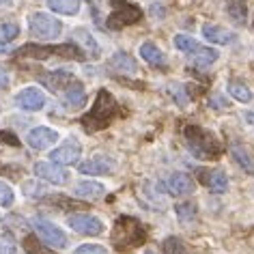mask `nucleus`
I'll list each match as a JSON object with an SVG mask.
<instances>
[{
    "mask_svg": "<svg viewBox=\"0 0 254 254\" xmlns=\"http://www.w3.org/2000/svg\"><path fill=\"white\" fill-rule=\"evenodd\" d=\"M147 239V231L144 226L131 215H121L112 226V244L119 250H127V248H138Z\"/></svg>",
    "mask_w": 254,
    "mask_h": 254,
    "instance_id": "nucleus-1",
    "label": "nucleus"
},
{
    "mask_svg": "<svg viewBox=\"0 0 254 254\" xmlns=\"http://www.w3.org/2000/svg\"><path fill=\"white\" fill-rule=\"evenodd\" d=\"M183 136H186V142H188V149L192 151L196 157H200V160H213V157L220 155V142L218 138H215L211 131L202 129L198 125H188L186 131H183Z\"/></svg>",
    "mask_w": 254,
    "mask_h": 254,
    "instance_id": "nucleus-2",
    "label": "nucleus"
},
{
    "mask_svg": "<svg viewBox=\"0 0 254 254\" xmlns=\"http://www.w3.org/2000/svg\"><path fill=\"white\" fill-rule=\"evenodd\" d=\"M114 114H117V101H114V97L106 88H101L97 93V99H95V104H93V110L82 119V125H84L88 131L104 129V127L110 125Z\"/></svg>",
    "mask_w": 254,
    "mask_h": 254,
    "instance_id": "nucleus-3",
    "label": "nucleus"
},
{
    "mask_svg": "<svg viewBox=\"0 0 254 254\" xmlns=\"http://www.w3.org/2000/svg\"><path fill=\"white\" fill-rule=\"evenodd\" d=\"M28 33L39 41H52L63 33V24L54 15L43 13V11H35L28 17Z\"/></svg>",
    "mask_w": 254,
    "mask_h": 254,
    "instance_id": "nucleus-4",
    "label": "nucleus"
},
{
    "mask_svg": "<svg viewBox=\"0 0 254 254\" xmlns=\"http://www.w3.org/2000/svg\"><path fill=\"white\" fill-rule=\"evenodd\" d=\"M110 4H112V13L108 17V28L119 30L123 26L140 22L142 9L138 7V4H131V2H127V0H110Z\"/></svg>",
    "mask_w": 254,
    "mask_h": 254,
    "instance_id": "nucleus-5",
    "label": "nucleus"
},
{
    "mask_svg": "<svg viewBox=\"0 0 254 254\" xmlns=\"http://www.w3.org/2000/svg\"><path fill=\"white\" fill-rule=\"evenodd\" d=\"M17 54L20 56H35V59H46V56H50V54H61V56H65V59H78V61L84 59V52H82L78 46H73V43H65V46H61V48L26 46V48L17 50Z\"/></svg>",
    "mask_w": 254,
    "mask_h": 254,
    "instance_id": "nucleus-6",
    "label": "nucleus"
},
{
    "mask_svg": "<svg viewBox=\"0 0 254 254\" xmlns=\"http://www.w3.org/2000/svg\"><path fill=\"white\" fill-rule=\"evenodd\" d=\"M33 226H35L37 237H39L43 244H48L50 248H56V250H63V248H67V235L63 233L56 224H52V222L37 218L33 222Z\"/></svg>",
    "mask_w": 254,
    "mask_h": 254,
    "instance_id": "nucleus-7",
    "label": "nucleus"
},
{
    "mask_svg": "<svg viewBox=\"0 0 254 254\" xmlns=\"http://www.w3.org/2000/svg\"><path fill=\"white\" fill-rule=\"evenodd\" d=\"M46 93L37 86H26L22 88L20 93L15 95V106L20 110H26V112H39L43 106H46Z\"/></svg>",
    "mask_w": 254,
    "mask_h": 254,
    "instance_id": "nucleus-8",
    "label": "nucleus"
},
{
    "mask_svg": "<svg viewBox=\"0 0 254 254\" xmlns=\"http://www.w3.org/2000/svg\"><path fill=\"white\" fill-rule=\"evenodd\" d=\"M35 175L39 179L48 181V183H54V186H65L69 181V173L63 168V164H56V162H37L35 164Z\"/></svg>",
    "mask_w": 254,
    "mask_h": 254,
    "instance_id": "nucleus-9",
    "label": "nucleus"
},
{
    "mask_svg": "<svg viewBox=\"0 0 254 254\" xmlns=\"http://www.w3.org/2000/svg\"><path fill=\"white\" fill-rule=\"evenodd\" d=\"M56 140H59V131L52 129V127H46V125H39V127H35V129H30L26 136L28 147L35 151H46L52 147Z\"/></svg>",
    "mask_w": 254,
    "mask_h": 254,
    "instance_id": "nucleus-10",
    "label": "nucleus"
},
{
    "mask_svg": "<svg viewBox=\"0 0 254 254\" xmlns=\"http://www.w3.org/2000/svg\"><path fill=\"white\" fill-rule=\"evenodd\" d=\"M69 228H73L75 233L80 235H88V237H97V235L104 233V224H101L99 218L95 215H71L67 220Z\"/></svg>",
    "mask_w": 254,
    "mask_h": 254,
    "instance_id": "nucleus-11",
    "label": "nucleus"
},
{
    "mask_svg": "<svg viewBox=\"0 0 254 254\" xmlns=\"http://www.w3.org/2000/svg\"><path fill=\"white\" fill-rule=\"evenodd\" d=\"M196 177L200 179V183L211 190L215 194H222L228 190V177L224 170H218V168H198L196 170Z\"/></svg>",
    "mask_w": 254,
    "mask_h": 254,
    "instance_id": "nucleus-12",
    "label": "nucleus"
},
{
    "mask_svg": "<svg viewBox=\"0 0 254 254\" xmlns=\"http://www.w3.org/2000/svg\"><path fill=\"white\" fill-rule=\"evenodd\" d=\"M80 157H82V144L78 140H67L65 144H61L59 149H54L50 153V160L56 164H63V166L80 162Z\"/></svg>",
    "mask_w": 254,
    "mask_h": 254,
    "instance_id": "nucleus-13",
    "label": "nucleus"
},
{
    "mask_svg": "<svg viewBox=\"0 0 254 254\" xmlns=\"http://www.w3.org/2000/svg\"><path fill=\"white\" fill-rule=\"evenodd\" d=\"M164 190L173 196H186L194 192V179L188 173H173L164 181Z\"/></svg>",
    "mask_w": 254,
    "mask_h": 254,
    "instance_id": "nucleus-14",
    "label": "nucleus"
},
{
    "mask_svg": "<svg viewBox=\"0 0 254 254\" xmlns=\"http://www.w3.org/2000/svg\"><path fill=\"white\" fill-rule=\"evenodd\" d=\"M114 160L108 155H95L91 160L82 162L80 164V173L82 175H93V177H99V175H110L114 170Z\"/></svg>",
    "mask_w": 254,
    "mask_h": 254,
    "instance_id": "nucleus-15",
    "label": "nucleus"
},
{
    "mask_svg": "<svg viewBox=\"0 0 254 254\" xmlns=\"http://www.w3.org/2000/svg\"><path fill=\"white\" fill-rule=\"evenodd\" d=\"M63 101H65V106L69 108V110H80V108H84L86 91H84V86H82V82L73 80L71 84L63 91Z\"/></svg>",
    "mask_w": 254,
    "mask_h": 254,
    "instance_id": "nucleus-16",
    "label": "nucleus"
},
{
    "mask_svg": "<svg viewBox=\"0 0 254 254\" xmlns=\"http://www.w3.org/2000/svg\"><path fill=\"white\" fill-rule=\"evenodd\" d=\"M39 80L46 84L50 91L59 93V91H65V88L73 82V75L65 71V69H56V71H48V73H41Z\"/></svg>",
    "mask_w": 254,
    "mask_h": 254,
    "instance_id": "nucleus-17",
    "label": "nucleus"
},
{
    "mask_svg": "<svg viewBox=\"0 0 254 254\" xmlns=\"http://www.w3.org/2000/svg\"><path fill=\"white\" fill-rule=\"evenodd\" d=\"M202 37H205L207 41L215 43V46H228V43L235 41V33L218 26V24H205V26H202Z\"/></svg>",
    "mask_w": 254,
    "mask_h": 254,
    "instance_id": "nucleus-18",
    "label": "nucleus"
},
{
    "mask_svg": "<svg viewBox=\"0 0 254 254\" xmlns=\"http://www.w3.org/2000/svg\"><path fill=\"white\" fill-rule=\"evenodd\" d=\"M106 194V188L97 181H82L73 188V196L80 200H99Z\"/></svg>",
    "mask_w": 254,
    "mask_h": 254,
    "instance_id": "nucleus-19",
    "label": "nucleus"
},
{
    "mask_svg": "<svg viewBox=\"0 0 254 254\" xmlns=\"http://www.w3.org/2000/svg\"><path fill=\"white\" fill-rule=\"evenodd\" d=\"M140 59H144V63H149L151 67H164L166 65V56H164V52L151 41H144L140 46Z\"/></svg>",
    "mask_w": 254,
    "mask_h": 254,
    "instance_id": "nucleus-20",
    "label": "nucleus"
},
{
    "mask_svg": "<svg viewBox=\"0 0 254 254\" xmlns=\"http://www.w3.org/2000/svg\"><path fill=\"white\" fill-rule=\"evenodd\" d=\"M73 39L78 41L80 46L93 56V59H97V56H99V52H101V50H99V43L95 41V37L88 33L86 28H75V30H73Z\"/></svg>",
    "mask_w": 254,
    "mask_h": 254,
    "instance_id": "nucleus-21",
    "label": "nucleus"
},
{
    "mask_svg": "<svg viewBox=\"0 0 254 254\" xmlns=\"http://www.w3.org/2000/svg\"><path fill=\"white\" fill-rule=\"evenodd\" d=\"M48 7L59 15H75L82 7V0H48Z\"/></svg>",
    "mask_w": 254,
    "mask_h": 254,
    "instance_id": "nucleus-22",
    "label": "nucleus"
},
{
    "mask_svg": "<svg viewBox=\"0 0 254 254\" xmlns=\"http://www.w3.org/2000/svg\"><path fill=\"white\" fill-rule=\"evenodd\" d=\"M110 65L117 69V71L121 73H136L138 71V65H136V61L131 59L127 52H117L110 59Z\"/></svg>",
    "mask_w": 254,
    "mask_h": 254,
    "instance_id": "nucleus-23",
    "label": "nucleus"
},
{
    "mask_svg": "<svg viewBox=\"0 0 254 254\" xmlns=\"http://www.w3.org/2000/svg\"><path fill=\"white\" fill-rule=\"evenodd\" d=\"M226 91H228V95H231L233 99L241 101V104H250L252 97H254L250 88H248V86L244 84V82H239V80H231V82H228Z\"/></svg>",
    "mask_w": 254,
    "mask_h": 254,
    "instance_id": "nucleus-24",
    "label": "nucleus"
},
{
    "mask_svg": "<svg viewBox=\"0 0 254 254\" xmlns=\"http://www.w3.org/2000/svg\"><path fill=\"white\" fill-rule=\"evenodd\" d=\"M226 13L235 24H239V26H244L248 22V7L244 0H231V2L226 4Z\"/></svg>",
    "mask_w": 254,
    "mask_h": 254,
    "instance_id": "nucleus-25",
    "label": "nucleus"
},
{
    "mask_svg": "<svg viewBox=\"0 0 254 254\" xmlns=\"http://www.w3.org/2000/svg\"><path fill=\"white\" fill-rule=\"evenodd\" d=\"M231 151H233L235 162H237L239 166L246 170V173H254V160H252V155L248 153V151L241 147L239 142H233V144H231Z\"/></svg>",
    "mask_w": 254,
    "mask_h": 254,
    "instance_id": "nucleus-26",
    "label": "nucleus"
},
{
    "mask_svg": "<svg viewBox=\"0 0 254 254\" xmlns=\"http://www.w3.org/2000/svg\"><path fill=\"white\" fill-rule=\"evenodd\" d=\"M192 61H194V65H198V67H209V65H213V63L218 61V52H215L213 48H202L200 46L192 54Z\"/></svg>",
    "mask_w": 254,
    "mask_h": 254,
    "instance_id": "nucleus-27",
    "label": "nucleus"
},
{
    "mask_svg": "<svg viewBox=\"0 0 254 254\" xmlns=\"http://www.w3.org/2000/svg\"><path fill=\"white\" fill-rule=\"evenodd\" d=\"M173 43H175V48L179 50V52H183V54H190L192 56L196 50L200 48V43L194 39V37H190V35H175V39H173Z\"/></svg>",
    "mask_w": 254,
    "mask_h": 254,
    "instance_id": "nucleus-28",
    "label": "nucleus"
},
{
    "mask_svg": "<svg viewBox=\"0 0 254 254\" xmlns=\"http://www.w3.org/2000/svg\"><path fill=\"white\" fill-rule=\"evenodd\" d=\"M175 211H177V218H179V222H194L198 209H196L194 202H179V205L175 207Z\"/></svg>",
    "mask_w": 254,
    "mask_h": 254,
    "instance_id": "nucleus-29",
    "label": "nucleus"
},
{
    "mask_svg": "<svg viewBox=\"0 0 254 254\" xmlns=\"http://www.w3.org/2000/svg\"><path fill=\"white\" fill-rule=\"evenodd\" d=\"M17 35H20V26L15 22H0V43L2 46L17 39Z\"/></svg>",
    "mask_w": 254,
    "mask_h": 254,
    "instance_id": "nucleus-30",
    "label": "nucleus"
},
{
    "mask_svg": "<svg viewBox=\"0 0 254 254\" xmlns=\"http://www.w3.org/2000/svg\"><path fill=\"white\" fill-rule=\"evenodd\" d=\"M17 244L15 237L9 231H0V254H15Z\"/></svg>",
    "mask_w": 254,
    "mask_h": 254,
    "instance_id": "nucleus-31",
    "label": "nucleus"
},
{
    "mask_svg": "<svg viewBox=\"0 0 254 254\" xmlns=\"http://www.w3.org/2000/svg\"><path fill=\"white\" fill-rule=\"evenodd\" d=\"M162 248L166 250V254H183V252H186V246H183V241H181L179 237H168V239H164Z\"/></svg>",
    "mask_w": 254,
    "mask_h": 254,
    "instance_id": "nucleus-32",
    "label": "nucleus"
},
{
    "mask_svg": "<svg viewBox=\"0 0 254 254\" xmlns=\"http://www.w3.org/2000/svg\"><path fill=\"white\" fill-rule=\"evenodd\" d=\"M15 202V192L13 188L0 181V207H11Z\"/></svg>",
    "mask_w": 254,
    "mask_h": 254,
    "instance_id": "nucleus-33",
    "label": "nucleus"
},
{
    "mask_svg": "<svg viewBox=\"0 0 254 254\" xmlns=\"http://www.w3.org/2000/svg\"><path fill=\"white\" fill-rule=\"evenodd\" d=\"M73 254H108V250L99 244H82V246L75 248Z\"/></svg>",
    "mask_w": 254,
    "mask_h": 254,
    "instance_id": "nucleus-34",
    "label": "nucleus"
},
{
    "mask_svg": "<svg viewBox=\"0 0 254 254\" xmlns=\"http://www.w3.org/2000/svg\"><path fill=\"white\" fill-rule=\"evenodd\" d=\"M170 91H173V97H175L177 104H179V106H188L190 97L186 95V88H183V86H173Z\"/></svg>",
    "mask_w": 254,
    "mask_h": 254,
    "instance_id": "nucleus-35",
    "label": "nucleus"
},
{
    "mask_svg": "<svg viewBox=\"0 0 254 254\" xmlns=\"http://www.w3.org/2000/svg\"><path fill=\"white\" fill-rule=\"evenodd\" d=\"M24 246H26V252H28V254H52V252H46V250H37V248H39V244H37L35 237H28L26 241H24Z\"/></svg>",
    "mask_w": 254,
    "mask_h": 254,
    "instance_id": "nucleus-36",
    "label": "nucleus"
},
{
    "mask_svg": "<svg viewBox=\"0 0 254 254\" xmlns=\"http://www.w3.org/2000/svg\"><path fill=\"white\" fill-rule=\"evenodd\" d=\"M209 106H211V108H220V110H224V108H226V99H224V97H220V95H213V97L209 99Z\"/></svg>",
    "mask_w": 254,
    "mask_h": 254,
    "instance_id": "nucleus-37",
    "label": "nucleus"
},
{
    "mask_svg": "<svg viewBox=\"0 0 254 254\" xmlns=\"http://www.w3.org/2000/svg\"><path fill=\"white\" fill-rule=\"evenodd\" d=\"M7 86H9V75L4 69H0V91H4Z\"/></svg>",
    "mask_w": 254,
    "mask_h": 254,
    "instance_id": "nucleus-38",
    "label": "nucleus"
},
{
    "mask_svg": "<svg viewBox=\"0 0 254 254\" xmlns=\"http://www.w3.org/2000/svg\"><path fill=\"white\" fill-rule=\"evenodd\" d=\"M244 119H246V123L254 129V110H246V112H244Z\"/></svg>",
    "mask_w": 254,
    "mask_h": 254,
    "instance_id": "nucleus-39",
    "label": "nucleus"
},
{
    "mask_svg": "<svg viewBox=\"0 0 254 254\" xmlns=\"http://www.w3.org/2000/svg\"><path fill=\"white\" fill-rule=\"evenodd\" d=\"M0 7H11V0H0Z\"/></svg>",
    "mask_w": 254,
    "mask_h": 254,
    "instance_id": "nucleus-40",
    "label": "nucleus"
},
{
    "mask_svg": "<svg viewBox=\"0 0 254 254\" xmlns=\"http://www.w3.org/2000/svg\"><path fill=\"white\" fill-rule=\"evenodd\" d=\"M144 254H155V252H151V250H147V252H144Z\"/></svg>",
    "mask_w": 254,
    "mask_h": 254,
    "instance_id": "nucleus-41",
    "label": "nucleus"
},
{
    "mask_svg": "<svg viewBox=\"0 0 254 254\" xmlns=\"http://www.w3.org/2000/svg\"><path fill=\"white\" fill-rule=\"evenodd\" d=\"M252 28H254V20H252Z\"/></svg>",
    "mask_w": 254,
    "mask_h": 254,
    "instance_id": "nucleus-42",
    "label": "nucleus"
},
{
    "mask_svg": "<svg viewBox=\"0 0 254 254\" xmlns=\"http://www.w3.org/2000/svg\"><path fill=\"white\" fill-rule=\"evenodd\" d=\"M0 220H2V215H0Z\"/></svg>",
    "mask_w": 254,
    "mask_h": 254,
    "instance_id": "nucleus-43",
    "label": "nucleus"
}]
</instances>
